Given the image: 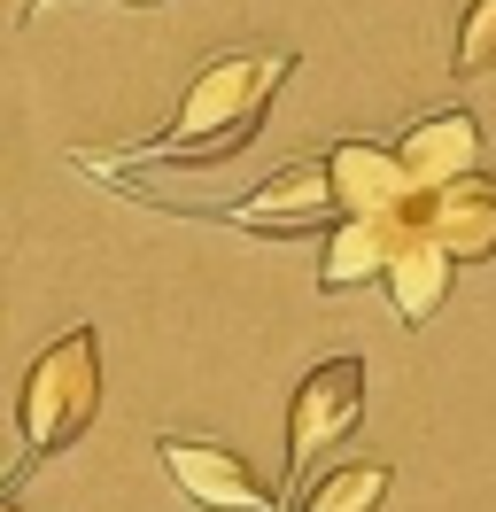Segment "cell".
<instances>
[{"instance_id": "cell-13", "label": "cell", "mask_w": 496, "mask_h": 512, "mask_svg": "<svg viewBox=\"0 0 496 512\" xmlns=\"http://www.w3.org/2000/svg\"><path fill=\"white\" fill-rule=\"evenodd\" d=\"M117 8H155V0H117Z\"/></svg>"}, {"instance_id": "cell-10", "label": "cell", "mask_w": 496, "mask_h": 512, "mask_svg": "<svg viewBox=\"0 0 496 512\" xmlns=\"http://www.w3.org/2000/svg\"><path fill=\"white\" fill-rule=\"evenodd\" d=\"M450 272H458V256L442 249L434 233H411L396 249V264H388V303H396V319L403 326H427L434 311H442V295H450Z\"/></svg>"}, {"instance_id": "cell-12", "label": "cell", "mask_w": 496, "mask_h": 512, "mask_svg": "<svg viewBox=\"0 0 496 512\" xmlns=\"http://www.w3.org/2000/svg\"><path fill=\"white\" fill-rule=\"evenodd\" d=\"M496 70V0H473L458 16V47H450V78H489Z\"/></svg>"}, {"instance_id": "cell-14", "label": "cell", "mask_w": 496, "mask_h": 512, "mask_svg": "<svg viewBox=\"0 0 496 512\" xmlns=\"http://www.w3.org/2000/svg\"><path fill=\"white\" fill-rule=\"evenodd\" d=\"M0 512H24V505H16V497H0Z\"/></svg>"}, {"instance_id": "cell-5", "label": "cell", "mask_w": 496, "mask_h": 512, "mask_svg": "<svg viewBox=\"0 0 496 512\" xmlns=\"http://www.w3.org/2000/svg\"><path fill=\"white\" fill-rule=\"evenodd\" d=\"M334 210H341L334 163H326V156H303V163H287V171H272V179L248 194L241 210H225V218L248 225V233H310V225H326Z\"/></svg>"}, {"instance_id": "cell-6", "label": "cell", "mask_w": 496, "mask_h": 512, "mask_svg": "<svg viewBox=\"0 0 496 512\" xmlns=\"http://www.w3.org/2000/svg\"><path fill=\"white\" fill-rule=\"evenodd\" d=\"M411 210H419V202H411ZM411 210H396V218H349V210H341L334 233H326V256H318V295H349V288H365V280H388L396 249L419 233Z\"/></svg>"}, {"instance_id": "cell-11", "label": "cell", "mask_w": 496, "mask_h": 512, "mask_svg": "<svg viewBox=\"0 0 496 512\" xmlns=\"http://www.w3.org/2000/svg\"><path fill=\"white\" fill-rule=\"evenodd\" d=\"M388 466L380 458H349V466H334V474L318 481V489H303V497H287L295 512H380V497H388Z\"/></svg>"}, {"instance_id": "cell-9", "label": "cell", "mask_w": 496, "mask_h": 512, "mask_svg": "<svg viewBox=\"0 0 496 512\" xmlns=\"http://www.w3.org/2000/svg\"><path fill=\"white\" fill-rule=\"evenodd\" d=\"M396 156L419 187H450L465 171H481V117L473 109H434L396 140Z\"/></svg>"}, {"instance_id": "cell-2", "label": "cell", "mask_w": 496, "mask_h": 512, "mask_svg": "<svg viewBox=\"0 0 496 512\" xmlns=\"http://www.w3.org/2000/svg\"><path fill=\"white\" fill-rule=\"evenodd\" d=\"M101 412V334L93 326H70L62 342L31 357L24 388H16V427H24V458H16V474H8V497L24 489L31 466H47L55 450H70L78 435L93 427Z\"/></svg>"}, {"instance_id": "cell-1", "label": "cell", "mask_w": 496, "mask_h": 512, "mask_svg": "<svg viewBox=\"0 0 496 512\" xmlns=\"http://www.w3.org/2000/svg\"><path fill=\"white\" fill-rule=\"evenodd\" d=\"M287 70H295L287 47H233V55H210V63L194 70L179 117L163 125V140L124 148V156H86V163H225V156H241L248 140H256V125H264L272 94L287 86Z\"/></svg>"}, {"instance_id": "cell-8", "label": "cell", "mask_w": 496, "mask_h": 512, "mask_svg": "<svg viewBox=\"0 0 496 512\" xmlns=\"http://www.w3.org/2000/svg\"><path fill=\"white\" fill-rule=\"evenodd\" d=\"M326 163H334V187H341V210H349V218H396V210H411V202L427 194L403 171V156L380 148V140H334Z\"/></svg>"}, {"instance_id": "cell-3", "label": "cell", "mask_w": 496, "mask_h": 512, "mask_svg": "<svg viewBox=\"0 0 496 512\" xmlns=\"http://www.w3.org/2000/svg\"><path fill=\"white\" fill-rule=\"evenodd\" d=\"M365 357H326V365H310L303 381H295V404H287V489L303 497V466L318 450H334L357 435V419H365Z\"/></svg>"}, {"instance_id": "cell-7", "label": "cell", "mask_w": 496, "mask_h": 512, "mask_svg": "<svg viewBox=\"0 0 496 512\" xmlns=\"http://www.w3.org/2000/svg\"><path fill=\"white\" fill-rule=\"evenodd\" d=\"M411 218H419V233H434L442 249L458 256V264H481V256H496V179L489 171H465L450 187H427Z\"/></svg>"}, {"instance_id": "cell-4", "label": "cell", "mask_w": 496, "mask_h": 512, "mask_svg": "<svg viewBox=\"0 0 496 512\" xmlns=\"http://www.w3.org/2000/svg\"><path fill=\"white\" fill-rule=\"evenodd\" d=\"M163 466H171V481H179L194 505L210 512H272V481L248 474V458L233 443H210V435H163Z\"/></svg>"}]
</instances>
